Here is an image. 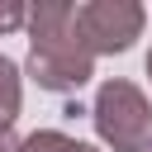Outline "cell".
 I'll return each mask as SVG.
<instances>
[{
	"label": "cell",
	"instance_id": "6da1fadb",
	"mask_svg": "<svg viewBox=\"0 0 152 152\" xmlns=\"http://www.w3.org/2000/svg\"><path fill=\"white\" fill-rule=\"evenodd\" d=\"M28 76L38 81V90L52 95H71L95 76V57L86 52L81 33H76V5L66 0H43L28 10Z\"/></svg>",
	"mask_w": 152,
	"mask_h": 152
},
{
	"label": "cell",
	"instance_id": "7a4b0ae2",
	"mask_svg": "<svg viewBox=\"0 0 152 152\" xmlns=\"http://www.w3.org/2000/svg\"><path fill=\"white\" fill-rule=\"evenodd\" d=\"M90 119L109 152H152V104L133 81H124V76L104 81L95 90Z\"/></svg>",
	"mask_w": 152,
	"mask_h": 152
},
{
	"label": "cell",
	"instance_id": "3957f363",
	"mask_svg": "<svg viewBox=\"0 0 152 152\" xmlns=\"http://www.w3.org/2000/svg\"><path fill=\"white\" fill-rule=\"evenodd\" d=\"M142 24H147V10L138 0H86V5H76V33H81L90 57L128 52L142 38Z\"/></svg>",
	"mask_w": 152,
	"mask_h": 152
},
{
	"label": "cell",
	"instance_id": "277c9868",
	"mask_svg": "<svg viewBox=\"0 0 152 152\" xmlns=\"http://www.w3.org/2000/svg\"><path fill=\"white\" fill-rule=\"evenodd\" d=\"M19 104H24V76L10 57H0V128L19 119Z\"/></svg>",
	"mask_w": 152,
	"mask_h": 152
},
{
	"label": "cell",
	"instance_id": "5b68a950",
	"mask_svg": "<svg viewBox=\"0 0 152 152\" xmlns=\"http://www.w3.org/2000/svg\"><path fill=\"white\" fill-rule=\"evenodd\" d=\"M19 152H100V147H90V142H81V138H66V133H57V128H38V133L24 138Z\"/></svg>",
	"mask_w": 152,
	"mask_h": 152
},
{
	"label": "cell",
	"instance_id": "8992f818",
	"mask_svg": "<svg viewBox=\"0 0 152 152\" xmlns=\"http://www.w3.org/2000/svg\"><path fill=\"white\" fill-rule=\"evenodd\" d=\"M24 24H28V5L0 0V33H14V28H24Z\"/></svg>",
	"mask_w": 152,
	"mask_h": 152
},
{
	"label": "cell",
	"instance_id": "52a82bcc",
	"mask_svg": "<svg viewBox=\"0 0 152 152\" xmlns=\"http://www.w3.org/2000/svg\"><path fill=\"white\" fill-rule=\"evenodd\" d=\"M24 138H14V128H0V152H19Z\"/></svg>",
	"mask_w": 152,
	"mask_h": 152
},
{
	"label": "cell",
	"instance_id": "ba28073f",
	"mask_svg": "<svg viewBox=\"0 0 152 152\" xmlns=\"http://www.w3.org/2000/svg\"><path fill=\"white\" fill-rule=\"evenodd\" d=\"M147 76H152V52H147Z\"/></svg>",
	"mask_w": 152,
	"mask_h": 152
}]
</instances>
